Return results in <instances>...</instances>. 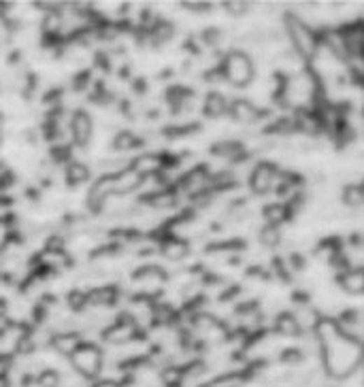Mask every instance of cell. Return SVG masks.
<instances>
[{"mask_svg": "<svg viewBox=\"0 0 364 387\" xmlns=\"http://www.w3.org/2000/svg\"><path fill=\"white\" fill-rule=\"evenodd\" d=\"M228 113L230 118L237 122V124H243V126H249V124H255L260 118H262L265 113L260 111L251 100L247 98H237L228 104Z\"/></svg>", "mask_w": 364, "mask_h": 387, "instance_id": "9c48e42d", "label": "cell"}, {"mask_svg": "<svg viewBox=\"0 0 364 387\" xmlns=\"http://www.w3.org/2000/svg\"><path fill=\"white\" fill-rule=\"evenodd\" d=\"M281 362H284V364H290V366L300 364V362H302V351H300V349H294V347L284 349V353H281Z\"/></svg>", "mask_w": 364, "mask_h": 387, "instance_id": "83f0119b", "label": "cell"}, {"mask_svg": "<svg viewBox=\"0 0 364 387\" xmlns=\"http://www.w3.org/2000/svg\"><path fill=\"white\" fill-rule=\"evenodd\" d=\"M66 304L73 313H81L85 307H88V292L83 290H73L69 296H66Z\"/></svg>", "mask_w": 364, "mask_h": 387, "instance_id": "d4e9b609", "label": "cell"}, {"mask_svg": "<svg viewBox=\"0 0 364 387\" xmlns=\"http://www.w3.org/2000/svg\"><path fill=\"white\" fill-rule=\"evenodd\" d=\"M81 343H83L81 335H79V332H73V330L56 332V335H51V341H49V345H51V347H54L58 353L66 356V358H71V356H73V351H75Z\"/></svg>", "mask_w": 364, "mask_h": 387, "instance_id": "8fae6325", "label": "cell"}, {"mask_svg": "<svg viewBox=\"0 0 364 387\" xmlns=\"http://www.w3.org/2000/svg\"><path fill=\"white\" fill-rule=\"evenodd\" d=\"M90 179V169L85 166V162L81 160H71L66 164V183L71 188H77L81 183H85Z\"/></svg>", "mask_w": 364, "mask_h": 387, "instance_id": "ac0fdd59", "label": "cell"}, {"mask_svg": "<svg viewBox=\"0 0 364 387\" xmlns=\"http://www.w3.org/2000/svg\"><path fill=\"white\" fill-rule=\"evenodd\" d=\"M92 387H122V383L120 381H113V379H100Z\"/></svg>", "mask_w": 364, "mask_h": 387, "instance_id": "4dcf8cb0", "label": "cell"}, {"mask_svg": "<svg viewBox=\"0 0 364 387\" xmlns=\"http://www.w3.org/2000/svg\"><path fill=\"white\" fill-rule=\"evenodd\" d=\"M0 387H9V381L5 379V374H0Z\"/></svg>", "mask_w": 364, "mask_h": 387, "instance_id": "d6a6232c", "label": "cell"}, {"mask_svg": "<svg viewBox=\"0 0 364 387\" xmlns=\"http://www.w3.org/2000/svg\"><path fill=\"white\" fill-rule=\"evenodd\" d=\"M118 298H120V290L115 286H100L88 292V307L107 309V307H113Z\"/></svg>", "mask_w": 364, "mask_h": 387, "instance_id": "5bb4252c", "label": "cell"}, {"mask_svg": "<svg viewBox=\"0 0 364 387\" xmlns=\"http://www.w3.org/2000/svg\"><path fill=\"white\" fill-rule=\"evenodd\" d=\"M316 341L322 349V362L332 379H347L362 362L360 339H354L337 325L332 317H320L316 323Z\"/></svg>", "mask_w": 364, "mask_h": 387, "instance_id": "6da1fadb", "label": "cell"}, {"mask_svg": "<svg viewBox=\"0 0 364 387\" xmlns=\"http://www.w3.org/2000/svg\"><path fill=\"white\" fill-rule=\"evenodd\" d=\"M141 141L130 132V130H120L113 136V149L115 151H130V149H139Z\"/></svg>", "mask_w": 364, "mask_h": 387, "instance_id": "603a6c76", "label": "cell"}, {"mask_svg": "<svg viewBox=\"0 0 364 387\" xmlns=\"http://www.w3.org/2000/svg\"><path fill=\"white\" fill-rule=\"evenodd\" d=\"M69 360H71L75 372L81 379H88V381L96 379L102 372V364H105L102 349L98 345H94V343H85V341L73 351V356Z\"/></svg>", "mask_w": 364, "mask_h": 387, "instance_id": "277c9868", "label": "cell"}, {"mask_svg": "<svg viewBox=\"0 0 364 387\" xmlns=\"http://www.w3.org/2000/svg\"><path fill=\"white\" fill-rule=\"evenodd\" d=\"M245 381H247V374L243 372H226V374L211 379L209 383H204L202 387H243Z\"/></svg>", "mask_w": 364, "mask_h": 387, "instance_id": "44dd1931", "label": "cell"}, {"mask_svg": "<svg viewBox=\"0 0 364 387\" xmlns=\"http://www.w3.org/2000/svg\"><path fill=\"white\" fill-rule=\"evenodd\" d=\"M13 239V228H11V221L7 217L0 215V251H3Z\"/></svg>", "mask_w": 364, "mask_h": 387, "instance_id": "4316f807", "label": "cell"}, {"mask_svg": "<svg viewBox=\"0 0 364 387\" xmlns=\"http://www.w3.org/2000/svg\"><path fill=\"white\" fill-rule=\"evenodd\" d=\"M71 136H73V143L79 147V149H85L94 136V122L90 118L88 111L79 108L73 113L71 118Z\"/></svg>", "mask_w": 364, "mask_h": 387, "instance_id": "ba28073f", "label": "cell"}, {"mask_svg": "<svg viewBox=\"0 0 364 387\" xmlns=\"http://www.w3.org/2000/svg\"><path fill=\"white\" fill-rule=\"evenodd\" d=\"M64 239L60 234H54V237H49L47 243H45V249L47 251H64Z\"/></svg>", "mask_w": 364, "mask_h": 387, "instance_id": "f1b7e54d", "label": "cell"}, {"mask_svg": "<svg viewBox=\"0 0 364 387\" xmlns=\"http://www.w3.org/2000/svg\"><path fill=\"white\" fill-rule=\"evenodd\" d=\"M284 24H286V32H288V38L294 47V53L298 55L300 60L304 62H311L318 55L320 51V34L311 28L307 22H302L298 15L294 13H286L284 15Z\"/></svg>", "mask_w": 364, "mask_h": 387, "instance_id": "7a4b0ae2", "label": "cell"}, {"mask_svg": "<svg viewBox=\"0 0 364 387\" xmlns=\"http://www.w3.org/2000/svg\"><path fill=\"white\" fill-rule=\"evenodd\" d=\"M262 217H265V221L267 224L265 226H273V228H279L284 221H288V209H286V204H281V202H273V204H267L265 209H262Z\"/></svg>", "mask_w": 364, "mask_h": 387, "instance_id": "d6986e66", "label": "cell"}, {"mask_svg": "<svg viewBox=\"0 0 364 387\" xmlns=\"http://www.w3.org/2000/svg\"><path fill=\"white\" fill-rule=\"evenodd\" d=\"M258 239H260V245H262V247H267V249H275V247L281 243V232H279V228L262 226V230H260Z\"/></svg>", "mask_w": 364, "mask_h": 387, "instance_id": "cb8c5ba5", "label": "cell"}, {"mask_svg": "<svg viewBox=\"0 0 364 387\" xmlns=\"http://www.w3.org/2000/svg\"><path fill=\"white\" fill-rule=\"evenodd\" d=\"M145 179L132 169V166H126L124 171L115 173V196H124V194H132L139 188H143Z\"/></svg>", "mask_w": 364, "mask_h": 387, "instance_id": "4fadbf2b", "label": "cell"}, {"mask_svg": "<svg viewBox=\"0 0 364 387\" xmlns=\"http://www.w3.org/2000/svg\"><path fill=\"white\" fill-rule=\"evenodd\" d=\"M36 383H38V387H60V385H62V377H60L58 370L47 368V370H43V372L38 374Z\"/></svg>", "mask_w": 364, "mask_h": 387, "instance_id": "484cf974", "label": "cell"}, {"mask_svg": "<svg viewBox=\"0 0 364 387\" xmlns=\"http://www.w3.org/2000/svg\"><path fill=\"white\" fill-rule=\"evenodd\" d=\"M339 286L345 294L349 296H360L364 292V272L360 266H351V268H345L341 274H339Z\"/></svg>", "mask_w": 364, "mask_h": 387, "instance_id": "7c38bea8", "label": "cell"}, {"mask_svg": "<svg viewBox=\"0 0 364 387\" xmlns=\"http://www.w3.org/2000/svg\"><path fill=\"white\" fill-rule=\"evenodd\" d=\"M175 36V26L167 20H153L151 26H149V38L155 43V45H164V43H171Z\"/></svg>", "mask_w": 364, "mask_h": 387, "instance_id": "e0dca14e", "label": "cell"}, {"mask_svg": "<svg viewBox=\"0 0 364 387\" xmlns=\"http://www.w3.org/2000/svg\"><path fill=\"white\" fill-rule=\"evenodd\" d=\"M7 313H9V304H7L5 298H0V319L7 317Z\"/></svg>", "mask_w": 364, "mask_h": 387, "instance_id": "1f68e13d", "label": "cell"}, {"mask_svg": "<svg viewBox=\"0 0 364 387\" xmlns=\"http://www.w3.org/2000/svg\"><path fill=\"white\" fill-rule=\"evenodd\" d=\"M160 253L169 262H181L190 255V245L186 239H181L177 234H167L160 239Z\"/></svg>", "mask_w": 364, "mask_h": 387, "instance_id": "30bf717a", "label": "cell"}, {"mask_svg": "<svg viewBox=\"0 0 364 387\" xmlns=\"http://www.w3.org/2000/svg\"><path fill=\"white\" fill-rule=\"evenodd\" d=\"M222 75L224 79L234 85V87H247L253 77H255V69L251 58L241 51V49H232L224 55V62H222Z\"/></svg>", "mask_w": 364, "mask_h": 387, "instance_id": "3957f363", "label": "cell"}, {"mask_svg": "<svg viewBox=\"0 0 364 387\" xmlns=\"http://www.w3.org/2000/svg\"><path fill=\"white\" fill-rule=\"evenodd\" d=\"M136 332H139V325L134 323V319L128 313H120L115 321L109 323L105 332H102V341L109 345H115V347L130 345L136 339Z\"/></svg>", "mask_w": 364, "mask_h": 387, "instance_id": "5b68a950", "label": "cell"}, {"mask_svg": "<svg viewBox=\"0 0 364 387\" xmlns=\"http://www.w3.org/2000/svg\"><path fill=\"white\" fill-rule=\"evenodd\" d=\"M115 196V175L113 173H107L96 179V183L90 188V194H88V206L90 211L98 213L105 209V204Z\"/></svg>", "mask_w": 364, "mask_h": 387, "instance_id": "52a82bcc", "label": "cell"}, {"mask_svg": "<svg viewBox=\"0 0 364 387\" xmlns=\"http://www.w3.org/2000/svg\"><path fill=\"white\" fill-rule=\"evenodd\" d=\"M202 111L206 118L211 120H220L228 113V100L224 98V94L220 92H209L204 96V102H202Z\"/></svg>", "mask_w": 364, "mask_h": 387, "instance_id": "2e32d148", "label": "cell"}, {"mask_svg": "<svg viewBox=\"0 0 364 387\" xmlns=\"http://www.w3.org/2000/svg\"><path fill=\"white\" fill-rule=\"evenodd\" d=\"M279 171L277 166L271 164V162H258L251 173H249V190L255 194V196H262L267 192L273 190L275 185V179H277Z\"/></svg>", "mask_w": 364, "mask_h": 387, "instance_id": "8992f818", "label": "cell"}, {"mask_svg": "<svg viewBox=\"0 0 364 387\" xmlns=\"http://www.w3.org/2000/svg\"><path fill=\"white\" fill-rule=\"evenodd\" d=\"M0 143H3V134H0Z\"/></svg>", "mask_w": 364, "mask_h": 387, "instance_id": "836d02e7", "label": "cell"}, {"mask_svg": "<svg viewBox=\"0 0 364 387\" xmlns=\"http://www.w3.org/2000/svg\"><path fill=\"white\" fill-rule=\"evenodd\" d=\"M343 202L347 209H360L364 202V190L360 183H349L343 190Z\"/></svg>", "mask_w": 364, "mask_h": 387, "instance_id": "7402d4cb", "label": "cell"}, {"mask_svg": "<svg viewBox=\"0 0 364 387\" xmlns=\"http://www.w3.org/2000/svg\"><path fill=\"white\" fill-rule=\"evenodd\" d=\"M143 202H145L149 209L167 211V209H173V206L177 204V192H175V188H164V190H158V192L147 194Z\"/></svg>", "mask_w": 364, "mask_h": 387, "instance_id": "9a60e30c", "label": "cell"}, {"mask_svg": "<svg viewBox=\"0 0 364 387\" xmlns=\"http://www.w3.org/2000/svg\"><path fill=\"white\" fill-rule=\"evenodd\" d=\"M226 7H228V11L234 13V15H243V13L249 9L247 3H226Z\"/></svg>", "mask_w": 364, "mask_h": 387, "instance_id": "f546056e", "label": "cell"}, {"mask_svg": "<svg viewBox=\"0 0 364 387\" xmlns=\"http://www.w3.org/2000/svg\"><path fill=\"white\" fill-rule=\"evenodd\" d=\"M275 330L279 332L281 337H298L300 335V325L294 317V313L286 311V313H279L277 319H275Z\"/></svg>", "mask_w": 364, "mask_h": 387, "instance_id": "ffe728a7", "label": "cell"}]
</instances>
